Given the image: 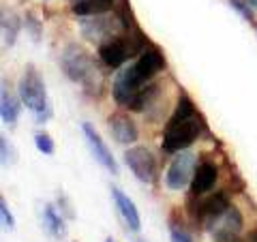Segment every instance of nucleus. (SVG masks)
<instances>
[{
    "mask_svg": "<svg viewBox=\"0 0 257 242\" xmlns=\"http://www.w3.org/2000/svg\"><path fill=\"white\" fill-rule=\"evenodd\" d=\"M248 3H251V5L255 7V9H257V0H248Z\"/></svg>",
    "mask_w": 257,
    "mask_h": 242,
    "instance_id": "nucleus-26",
    "label": "nucleus"
},
{
    "mask_svg": "<svg viewBox=\"0 0 257 242\" xmlns=\"http://www.w3.org/2000/svg\"><path fill=\"white\" fill-rule=\"evenodd\" d=\"M204 131H206V123L202 114L195 109L193 101L187 94H180L178 103H176L172 116L165 125L161 150L165 155H176L180 150H187L202 137Z\"/></svg>",
    "mask_w": 257,
    "mask_h": 242,
    "instance_id": "nucleus-1",
    "label": "nucleus"
},
{
    "mask_svg": "<svg viewBox=\"0 0 257 242\" xmlns=\"http://www.w3.org/2000/svg\"><path fill=\"white\" fill-rule=\"evenodd\" d=\"M71 3H75V0H71Z\"/></svg>",
    "mask_w": 257,
    "mask_h": 242,
    "instance_id": "nucleus-29",
    "label": "nucleus"
},
{
    "mask_svg": "<svg viewBox=\"0 0 257 242\" xmlns=\"http://www.w3.org/2000/svg\"><path fill=\"white\" fill-rule=\"evenodd\" d=\"M20 94L15 96L9 88H7V84H3V88H0V116H3V123L13 127L15 123H18V116H20Z\"/></svg>",
    "mask_w": 257,
    "mask_h": 242,
    "instance_id": "nucleus-15",
    "label": "nucleus"
},
{
    "mask_svg": "<svg viewBox=\"0 0 257 242\" xmlns=\"http://www.w3.org/2000/svg\"><path fill=\"white\" fill-rule=\"evenodd\" d=\"M18 94L22 103L26 105V109H30L35 114L37 123H45V120L52 118V107H50V101H47V88L41 73L28 64L26 71L22 73L20 77V84H18Z\"/></svg>",
    "mask_w": 257,
    "mask_h": 242,
    "instance_id": "nucleus-3",
    "label": "nucleus"
},
{
    "mask_svg": "<svg viewBox=\"0 0 257 242\" xmlns=\"http://www.w3.org/2000/svg\"><path fill=\"white\" fill-rule=\"evenodd\" d=\"M231 206V201L227 197V193L216 191L214 195H208L202 199V195H193L187 199V212L191 216V221H195L199 225H206L210 219L219 216L223 210H227Z\"/></svg>",
    "mask_w": 257,
    "mask_h": 242,
    "instance_id": "nucleus-5",
    "label": "nucleus"
},
{
    "mask_svg": "<svg viewBox=\"0 0 257 242\" xmlns=\"http://www.w3.org/2000/svg\"><path fill=\"white\" fill-rule=\"evenodd\" d=\"M229 5L234 7V9H236L240 15H242L244 20H248V22L253 20V13H251V9H248V5H251L248 0H229Z\"/></svg>",
    "mask_w": 257,
    "mask_h": 242,
    "instance_id": "nucleus-20",
    "label": "nucleus"
},
{
    "mask_svg": "<svg viewBox=\"0 0 257 242\" xmlns=\"http://www.w3.org/2000/svg\"><path fill=\"white\" fill-rule=\"evenodd\" d=\"M242 225H244L242 212L231 204L227 210H223L219 216L210 219L204 227L212 236L214 242H236L240 231H242Z\"/></svg>",
    "mask_w": 257,
    "mask_h": 242,
    "instance_id": "nucleus-6",
    "label": "nucleus"
},
{
    "mask_svg": "<svg viewBox=\"0 0 257 242\" xmlns=\"http://www.w3.org/2000/svg\"><path fill=\"white\" fill-rule=\"evenodd\" d=\"M0 216H3V225L7 229H13L15 227V221H13V214L9 212V206H7L5 197H0Z\"/></svg>",
    "mask_w": 257,
    "mask_h": 242,
    "instance_id": "nucleus-21",
    "label": "nucleus"
},
{
    "mask_svg": "<svg viewBox=\"0 0 257 242\" xmlns=\"http://www.w3.org/2000/svg\"><path fill=\"white\" fill-rule=\"evenodd\" d=\"M41 225H43L45 233H50L54 240H60V238L67 236V223H64V216H62V212L56 210L54 204H45L43 206Z\"/></svg>",
    "mask_w": 257,
    "mask_h": 242,
    "instance_id": "nucleus-14",
    "label": "nucleus"
},
{
    "mask_svg": "<svg viewBox=\"0 0 257 242\" xmlns=\"http://www.w3.org/2000/svg\"><path fill=\"white\" fill-rule=\"evenodd\" d=\"M26 32L30 35V39L35 43L41 41V32H43V26H41V22H39L32 13H26Z\"/></svg>",
    "mask_w": 257,
    "mask_h": 242,
    "instance_id": "nucleus-19",
    "label": "nucleus"
},
{
    "mask_svg": "<svg viewBox=\"0 0 257 242\" xmlns=\"http://www.w3.org/2000/svg\"><path fill=\"white\" fill-rule=\"evenodd\" d=\"M170 236H172V242H193V238L189 236V233L182 227H176L174 223L170 225Z\"/></svg>",
    "mask_w": 257,
    "mask_h": 242,
    "instance_id": "nucleus-23",
    "label": "nucleus"
},
{
    "mask_svg": "<svg viewBox=\"0 0 257 242\" xmlns=\"http://www.w3.org/2000/svg\"><path fill=\"white\" fill-rule=\"evenodd\" d=\"M79 30H82V37L86 41L101 45L107 39L124 32L122 20L116 15H107V13H99V15H88L79 22Z\"/></svg>",
    "mask_w": 257,
    "mask_h": 242,
    "instance_id": "nucleus-4",
    "label": "nucleus"
},
{
    "mask_svg": "<svg viewBox=\"0 0 257 242\" xmlns=\"http://www.w3.org/2000/svg\"><path fill=\"white\" fill-rule=\"evenodd\" d=\"M107 127H109L111 135H114V140L118 144H124V146L135 144L140 137V131H138V127H135L133 118H128L126 114H111L107 120Z\"/></svg>",
    "mask_w": 257,
    "mask_h": 242,
    "instance_id": "nucleus-12",
    "label": "nucleus"
},
{
    "mask_svg": "<svg viewBox=\"0 0 257 242\" xmlns=\"http://www.w3.org/2000/svg\"><path fill=\"white\" fill-rule=\"evenodd\" d=\"M195 167H197V157L193 155V152H189V150L176 152L170 167H167V174H165L167 189L180 191V189L187 187V184H191Z\"/></svg>",
    "mask_w": 257,
    "mask_h": 242,
    "instance_id": "nucleus-7",
    "label": "nucleus"
},
{
    "mask_svg": "<svg viewBox=\"0 0 257 242\" xmlns=\"http://www.w3.org/2000/svg\"><path fill=\"white\" fill-rule=\"evenodd\" d=\"M60 208H62V210H64V212H67V216H69V219H73V210H71L69 201H67V199H64V197H60Z\"/></svg>",
    "mask_w": 257,
    "mask_h": 242,
    "instance_id": "nucleus-24",
    "label": "nucleus"
},
{
    "mask_svg": "<svg viewBox=\"0 0 257 242\" xmlns=\"http://www.w3.org/2000/svg\"><path fill=\"white\" fill-rule=\"evenodd\" d=\"M82 133L86 137V142H88V146H90V152H92V157L99 161V163L107 169L109 174H118V163H116V159L114 155H111V150L107 148V144L103 142V137L99 135V131L90 125V123H84L82 125Z\"/></svg>",
    "mask_w": 257,
    "mask_h": 242,
    "instance_id": "nucleus-10",
    "label": "nucleus"
},
{
    "mask_svg": "<svg viewBox=\"0 0 257 242\" xmlns=\"http://www.w3.org/2000/svg\"><path fill=\"white\" fill-rule=\"evenodd\" d=\"M131 71H133V75L138 77L142 84L152 82V77L159 75L161 71H165V58H163V54H161L159 47L148 45L146 50H144L138 56V60L131 64Z\"/></svg>",
    "mask_w": 257,
    "mask_h": 242,
    "instance_id": "nucleus-9",
    "label": "nucleus"
},
{
    "mask_svg": "<svg viewBox=\"0 0 257 242\" xmlns=\"http://www.w3.org/2000/svg\"><path fill=\"white\" fill-rule=\"evenodd\" d=\"M3 39H5V45L7 47H13L15 39H18V32H20V18L15 13H7L3 11Z\"/></svg>",
    "mask_w": 257,
    "mask_h": 242,
    "instance_id": "nucleus-17",
    "label": "nucleus"
},
{
    "mask_svg": "<svg viewBox=\"0 0 257 242\" xmlns=\"http://www.w3.org/2000/svg\"><path fill=\"white\" fill-rule=\"evenodd\" d=\"M0 148H3V165L7 163H13L15 161V155H13V146L7 137H0Z\"/></svg>",
    "mask_w": 257,
    "mask_h": 242,
    "instance_id": "nucleus-22",
    "label": "nucleus"
},
{
    "mask_svg": "<svg viewBox=\"0 0 257 242\" xmlns=\"http://www.w3.org/2000/svg\"><path fill=\"white\" fill-rule=\"evenodd\" d=\"M244 242H257V227L253 231H248V236L244 238Z\"/></svg>",
    "mask_w": 257,
    "mask_h": 242,
    "instance_id": "nucleus-25",
    "label": "nucleus"
},
{
    "mask_svg": "<svg viewBox=\"0 0 257 242\" xmlns=\"http://www.w3.org/2000/svg\"><path fill=\"white\" fill-rule=\"evenodd\" d=\"M60 67L71 82L82 84L84 88H101V71L94 58L79 45H67L60 56Z\"/></svg>",
    "mask_w": 257,
    "mask_h": 242,
    "instance_id": "nucleus-2",
    "label": "nucleus"
},
{
    "mask_svg": "<svg viewBox=\"0 0 257 242\" xmlns=\"http://www.w3.org/2000/svg\"><path fill=\"white\" fill-rule=\"evenodd\" d=\"M133 242H144V240L142 238H133Z\"/></svg>",
    "mask_w": 257,
    "mask_h": 242,
    "instance_id": "nucleus-27",
    "label": "nucleus"
},
{
    "mask_svg": "<svg viewBox=\"0 0 257 242\" xmlns=\"http://www.w3.org/2000/svg\"><path fill=\"white\" fill-rule=\"evenodd\" d=\"M216 180H219V167L212 161H202V163H197L195 174H193L191 193L193 195H206L208 191L214 189Z\"/></svg>",
    "mask_w": 257,
    "mask_h": 242,
    "instance_id": "nucleus-11",
    "label": "nucleus"
},
{
    "mask_svg": "<svg viewBox=\"0 0 257 242\" xmlns=\"http://www.w3.org/2000/svg\"><path fill=\"white\" fill-rule=\"evenodd\" d=\"M116 7V0H75L71 3V13L75 18H88V15L107 13Z\"/></svg>",
    "mask_w": 257,
    "mask_h": 242,
    "instance_id": "nucleus-16",
    "label": "nucleus"
},
{
    "mask_svg": "<svg viewBox=\"0 0 257 242\" xmlns=\"http://www.w3.org/2000/svg\"><path fill=\"white\" fill-rule=\"evenodd\" d=\"M105 242H116V240L114 238H105Z\"/></svg>",
    "mask_w": 257,
    "mask_h": 242,
    "instance_id": "nucleus-28",
    "label": "nucleus"
},
{
    "mask_svg": "<svg viewBox=\"0 0 257 242\" xmlns=\"http://www.w3.org/2000/svg\"><path fill=\"white\" fill-rule=\"evenodd\" d=\"M124 163L131 169V174L144 184H150L157 176V161L155 155L144 148V146H133L124 152Z\"/></svg>",
    "mask_w": 257,
    "mask_h": 242,
    "instance_id": "nucleus-8",
    "label": "nucleus"
},
{
    "mask_svg": "<svg viewBox=\"0 0 257 242\" xmlns=\"http://www.w3.org/2000/svg\"><path fill=\"white\" fill-rule=\"evenodd\" d=\"M35 146L39 152H43V155H54V150H56V144L54 140L50 137V133H45V131H35Z\"/></svg>",
    "mask_w": 257,
    "mask_h": 242,
    "instance_id": "nucleus-18",
    "label": "nucleus"
},
{
    "mask_svg": "<svg viewBox=\"0 0 257 242\" xmlns=\"http://www.w3.org/2000/svg\"><path fill=\"white\" fill-rule=\"evenodd\" d=\"M111 197H114L116 210H118V214H120V219L124 221L126 229L140 231L142 219H140V212H138V208H135V204H133L131 199H128V195H124V193L120 191L118 187H111Z\"/></svg>",
    "mask_w": 257,
    "mask_h": 242,
    "instance_id": "nucleus-13",
    "label": "nucleus"
}]
</instances>
